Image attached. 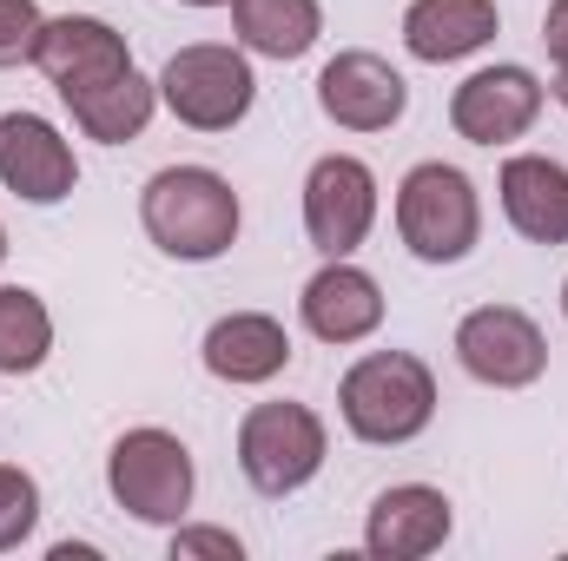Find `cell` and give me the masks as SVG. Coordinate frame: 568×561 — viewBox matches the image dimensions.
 Listing matches in <instances>:
<instances>
[{
  "label": "cell",
  "instance_id": "1",
  "mask_svg": "<svg viewBox=\"0 0 568 561\" xmlns=\"http://www.w3.org/2000/svg\"><path fill=\"white\" fill-rule=\"evenodd\" d=\"M239 192L212 165H165L152 172L140 192V225L145 238L179 258V265H212L239 245Z\"/></svg>",
  "mask_w": 568,
  "mask_h": 561
},
{
  "label": "cell",
  "instance_id": "2",
  "mask_svg": "<svg viewBox=\"0 0 568 561\" xmlns=\"http://www.w3.org/2000/svg\"><path fill=\"white\" fill-rule=\"evenodd\" d=\"M337 417L357 442L371 449H397V442H417L429 422H436V377H429L424 357L410 350H371L344 370L337 384Z\"/></svg>",
  "mask_w": 568,
  "mask_h": 561
},
{
  "label": "cell",
  "instance_id": "3",
  "mask_svg": "<svg viewBox=\"0 0 568 561\" xmlns=\"http://www.w3.org/2000/svg\"><path fill=\"white\" fill-rule=\"evenodd\" d=\"M397 238L424 265H463L483 245V198L463 165L424 159L397 185Z\"/></svg>",
  "mask_w": 568,
  "mask_h": 561
},
{
  "label": "cell",
  "instance_id": "4",
  "mask_svg": "<svg viewBox=\"0 0 568 561\" xmlns=\"http://www.w3.org/2000/svg\"><path fill=\"white\" fill-rule=\"evenodd\" d=\"M252 100H258V73L239 47L199 40L159 67V106L192 133H232L252 113Z\"/></svg>",
  "mask_w": 568,
  "mask_h": 561
},
{
  "label": "cell",
  "instance_id": "5",
  "mask_svg": "<svg viewBox=\"0 0 568 561\" xmlns=\"http://www.w3.org/2000/svg\"><path fill=\"white\" fill-rule=\"evenodd\" d=\"M106 489L113 502L145 522V529H179L185 509H192V489H199V469H192V449L172 436V429H126L106 456Z\"/></svg>",
  "mask_w": 568,
  "mask_h": 561
},
{
  "label": "cell",
  "instance_id": "6",
  "mask_svg": "<svg viewBox=\"0 0 568 561\" xmlns=\"http://www.w3.org/2000/svg\"><path fill=\"white\" fill-rule=\"evenodd\" d=\"M324 456H331V436H324V417L311 404H252L239 422V469L272 502L317 482Z\"/></svg>",
  "mask_w": 568,
  "mask_h": 561
},
{
  "label": "cell",
  "instance_id": "7",
  "mask_svg": "<svg viewBox=\"0 0 568 561\" xmlns=\"http://www.w3.org/2000/svg\"><path fill=\"white\" fill-rule=\"evenodd\" d=\"M377 225V172L357 152H324L304 172V238L324 258H351Z\"/></svg>",
  "mask_w": 568,
  "mask_h": 561
},
{
  "label": "cell",
  "instance_id": "8",
  "mask_svg": "<svg viewBox=\"0 0 568 561\" xmlns=\"http://www.w3.org/2000/svg\"><path fill=\"white\" fill-rule=\"evenodd\" d=\"M456 364L489 390H529L549 370V337L516 304H483L456 324Z\"/></svg>",
  "mask_w": 568,
  "mask_h": 561
},
{
  "label": "cell",
  "instance_id": "9",
  "mask_svg": "<svg viewBox=\"0 0 568 561\" xmlns=\"http://www.w3.org/2000/svg\"><path fill=\"white\" fill-rule=\"evenodd\" d=\"M404 106H410L404 73L371 47H344L317 73V113L344 133H390L404 120Z\"/></svg>",
  "mask_w": 568,
  "mask_h": 561
},
{
  "label": "cell",
  "instance_id": "10",
  "mask_svg": "<svg viewBox=\"0 0 568 561\" xmlns=\"http://www.w3.org/2000/svg\"><path fill=\"white\" fill-rule=\"evenodd\" d=\"M33 67L53 80L60 100H80V93H93V86L133 73V47H126V33H120L113 20H100V13H60V20L40 27Z\"/></svg>",
  "mask_w": 568,
  "mask_h": 561
},
{
  "label": "cell",
  "instance_id": "11",
  "mask_svg": "<svg viewBox=\"0 0 568 561\" xmlns=\"http://www.w3.org/2000/svg\"><path fill=\"white\" fill-rule=\"evenodd\" d=\"M542 120V80L529 73V67H483V73H469L456 93H449V126H456V140L469 145H516L529 126Z\"/></svg>",
  "mask_w": 568,
  "mask_h": 561
},
{
  "label": "cell",
  "instance_id": "12",
  "mask_svg": "<svg viewBox=\"0 0 568 561\" xmlns=\"http://www.w3.org/2000/svg\"><path fill=\"white\" fill-rule=\"evenodd\" d=\"M0 185L27 205H60L80 185V159L67 133L40 113H0Z\"/></svg>",
  "mask_w": 568,
  "mask_h": 561
},
{
  "label": "cell",
  "instance_id": "13",
  "mask_svg": "<svg viewBox=\"0 0 568 561\" xmlns=\"http://www.w3.org/2000/svg\"><path fill=\"white\" fill-rule=\"evenodd\" d=\"M449 529H456V509H449L443 489H429V482H397V489H384V496L371 502V516H364V549L377 561H424L449 542Z\"/></svg>",
  "mask_w": 568,
  "mask_h": 561
},
{
  "label": "cell",
  "instance_id": "14",
  "mask_svg": "<svg viewBox=\"0 0 568 561\" xmlns=\"http://www.w3.org/2000/svg\"><path fill=\"white\" fill-rule=\"evenodd\" d=\"M297 317L317 344H364L384 324V284L351 258H324V272L297 297Z\"/></svg>",
  "mask_w": 568,
  "mask_h": 561
},
{
  "label": "cell",
  "instance_id": "15",
  "mask_svg": "<svg viewBox=\"0 0 568 561\" xmlns=\"http://www.w3.org/2000/svg\"><path fill=\"white\" fill-rule=\"evenodd\" d=\"M503 218L529 245H568V165L549 152H509L496 172Z\"/></svg>",
  "mask_w": 568,
  "mask_h": 561
},
{
  "label": "cell",
  "instance_id": "16",
  "mask_svg": "<svg viewBox=\"0 0 568 561\" xmlns=\"http://www.w3.org/2000/svg\"><path fill=\"white\" fill-rule=\"evenodd\" d=\"M199 357H205V370H212L219 384L258 390V384L284 377V364H291V330H284L278 317H265V310H232V317H219V324L205 330Z\"/></svg>",
  "mask_w": 568,
  "mask_h": 561
},
{
  "label": "cell",
  "instance_id": "17",
  "mask_svg": "<svg viewBox=\"0 0 568 561\" xmlns=\"http://www.w3.org/2000/svg\"><path fill=\"white\" fill-rule=\"evenodd\" d=\"M496 27H503L496 0H410L404 7V47L424 67H449V60L483 53L496 40Z\"/></svg>",
  "mask_w": 568,
  "mask_h": 561
},
{
  "label": "cell",
  "instance_id": "18",
  "mask_svg": "<svg viewBox=\"0 0 568 561\" xmlns=\"http://www.w3.org/2000/svg\"><path fill=\"white\" fill-rule=\"evenodd\" d=\"M67 113H73V126H80L87 140L126 145V140H140L145 126H152V113H159V80H145L140 67H133V73H120V80H106V86L67 100Z\"/></svg>",
  "mask_w": 568,
  "mask_h": 561
},
{
  "label": "cell",
  "instance_id": "19",
  "mask_svg": "<svg viewBox=\"0 0 568 561\" xmlns=\"http://www.w3.org/2000/svg\"><path fill=\"white\" fill-rule=\"evenodd\" d=\"M232 27L245 53L265 60H304L324 33V7L317 0H232Z\"/></svg>",
  "mask_w": 568,
  "mask_h": 561
},
{
  "label": "cell",
  "instance_id": "20",
  "mask_svg": "<svg viewBox=\"0 0 568 561\" xmlns=\"http://www.w3.org/2000/svg\"><path fill=\"white\" fill-rule=\"evenodd\" d=\"M53 357V310L27 284H0V377H33Z\"/></svg>",
  "mask_w": 568,
  "mask_h": 561
},
{
  "label": "cell",
  "instance_id": "21",
  "mask_svg": "<svg viewBox=\"0 0 568 561\" xmlns=\"http://www.w3.org/2000/svg\"><path fill=\"white\" fill-rule=\"evenodd\" d=\"M40 529V482L20 462H0V555H13Z\"/></svg>",
  "mask_w": 568,
  "mask_h": 561
},
{
  "label": "cell",
  "instance_id": "22",
  "mask_svg": "<svg viewBox=\"0 0 568 561\" xmlns=\"http://www.w3.org/2000/svg\"><path fill=\"white\" fill-rule=\"evenodd\" d=\"M40 0H0V67H33V47H40Z\"/></svg>",
  "mask_w": 568,
  "mask_h": 561
},
{
  "label": "cell",
  "instance_id": "23",
  "mask_svg": "<svg viewBox=\"0 0 568 561\" xmlns=\"http://www.w3.org/2000/svg\"><path fill=\"white\" fill-rule=\"evenodd\" d=\"M239 555H245V542L232 529H192V522L172 529V561H239Z\"/></svg>",
  "mask_w": 568,
  "mask_h": 561
},
{
  "label": "cell",
  "instance_id": "24",
  "mask_svg": "<svg viewBox=\"0 0 568 561\" xmlns=\"http://www.w3.org/2000/svg\"><path fill=\"white\" fill-rule=\"evenodd\" d=\"M542 47H549L556 73H568V0H549V13H542Z\"/></svg>",
  "mask_w": 568,
  "mask_h": 561
},
{
  "label": "cell",
  "instance_id": "25",
  "mask_svg": "<svg viewBox=\"0 0 568 561\" xmlns=\"http://www.w3.org/2000/svg\"><path fill=\"white\" fill-rule=\"evenodd\" d=\"M179 7H232V0H179Z\"/></svg>",
  "mask_w": 568,
  "mask_h": 561
},
{
  "label": "cell",
  "instance_id": "26",
  "mask_svg": "<svg viewBox=\"0 0 568 561\" xmlns=\"http://www.w3.org/2000/svg\"><path fill=\"white\" fill-rule=\"evenodd\" d=\"M556 100H562V113H568V73H562V86H556Z\"/></svg>",
  "mask_w": 568,
  "mask_h": 561
},
{
  "label": "cell",
  "instance_id": "27",
  "mask_svg": "<svg viewBox=\"0 0 568 561\" xmlns=\"http://www.w3.org/2000/svg\"><path fill=\"white\" fill-rule=\"evenodd\" d=\"M0 265H7V225H0Z\"/></svg>",
  "mask_w": 568,
  "mask_h": 561
},
{
  "label": "cell",
  "instance_id": "28",
  "mask_svg": "<svg viewBox=\"0 0 568 561\" xmlns=\"http://www.w3.org/2000/svg\"><path fill=\"white\" fill-rule=\"evenodd\" d=\"M562 317H568V284H562Z\"/></svg>",
  "mask_w": 568,
  "mask_h": 561
}]
</instances>
